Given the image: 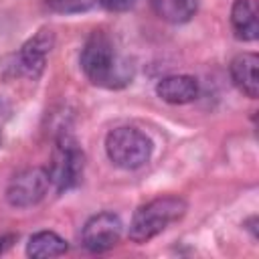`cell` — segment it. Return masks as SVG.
Listing matches in <instances>:
<instances>
[{
	"mask_svg": "<svg viewBox=\"0 0 259 259\" xmlns=\"http://www.w3.org/2000/svg\"><path fill=\"white\" fill-rule=\"evenodd\" d=\"M79 65L85 77L93 85L103 89H123L136 75L134 61L123 57L115 49L113 38L101 28L93 30L87 36L81 49Z\"/></svg>",
	"mask_w": 259,
	"mask_h": 259,
	"instance_id": "1",
	"label": "cell"
},
{
	"mask_svg": "<svg viewBox=\"0 0 259 259\" xmlns=\"http://www.w3.org/2000/svg\"><path fill=\"white\" fill-rule=\"evenodd\" d=\"M186 208H188L186 200L176 194L158 196V198L142 204L130 221V229H127L130 241H134L138 245L148 243L150 239H154L162 231H166L172 223H178L186 214Z\"/></svg>",
	"mask_w": 259,
	"mask_h": 259,
	"instance_id": "2",
	"label": "cell"
},
{
	"mask_svg": "<svg viewBox=\"0 0 259 259\" xmlns=\"http://www.w3.org/2000/svg\"><path fill=\"white\" fill-rule=\"evenodd\" d=\"M53 45H55V32L51 28H40L16 53H10L0 59V79L8 81L22 77V79L38 81L45 71L47 57Z\"/></svg>",
	"mask_w": 259,
	"mask_h": 259,
	"instance_id": "3",
	"label": "cell"
},
{
	"mask_svg": "<svg viewBox=\"0 0 259 259\" xmlns=\"http://www.w3.org/2000/svg\"><path fill=\"white\" fill-rule=\"evenodd\" d=\"M49 180L55 190L67 192L83 180L85 172V154L77 142V138L67 130L61 127L59 134L55 136V146L51 154V164H49Z\"/></svg>",
	"mask_w": 259,
	"mask_h": 259,
	"instance_id": "4",
	"label": "cell"
},
{
	"mask_svg": "<svg viewBox=\"0 0 259 259\" xmlns=\"http://www.w3.org/2000/svg\"><path fill=\"white\" fill-rule=\"evenodd\" d=\"M154 142L134 125H119L105 136V154L121 170H138L152 158Z\"/></svg>",
	"mask_w": 259,
	"mask_h": 259,
	"instance_id": "5",
	"label": "cell"
},
{
	"mask_svg": "<svg viewBox=\"0 0 259 259\" xmlns=\"http://www.w3.org/2000/svg\"><path fill=\"white\" fill-rule=\"evenodd\" d=\"M49 188L51 180L45 168H24L10 178L6 186V202L14 208H30L49 194Z\"/></svg>",
	"mask_w": 259,
	"mask_h": 259,
	"instance_id": "6",
	"label": "cell"
},
{
	"mask_svg": "<svg viewBox=\"0 0 259 259\" xmlns=\"http://www.w3.org/2000/svg\"><path fill=\"white\" fill-rule=\"evenodd\" d=\"M123 235V223L117 212L101 210L87 219L81 229V243L89 253L109 251L119 243Z\"/></svg>",
	"mask_w": 259,
	"mask_h": 259,
	"instance_id": "7",
	"label": "cell"
},
{
	"mask_svg": "<svg viewBox=\"0 0 259 259\" xmlns=\"http://www.w3.org/2000/svg\"><path fill=\"white\" fill-rule=\"evenodd\" d=\"M200 93L198 81L192 75H168L156 83V95L170 105L192 103Z\"/></svg>",
	"mask_w": 259,
	"mask_h": 259,
	"instance_id": "8",
	"label": "cell"
},
{
	"mask_svg": "<svg viewBox=\"0 0 259 259\" xmlns=\"http://www.w3.org/2000/svg\"><path fill=\"white\" fill-rule=\"evenodd\" d=\"M259 57L255 53H241L231 61V79L235 87L249 99L259 95Z\"/></svg>",
	"mask_w": 259,
	"mask_h": 259,
	"instance_id": "9",
	"label": "cell"
},
{
	"mask_svg": "<svg viewBox=\"0 0 259 259\" xmlns=\"http://www.w3.org/2000/svg\"><path fill=\"white\" fill-rule=\"evenodd\" d=\"M257 0H235L231 8V24L239 40H255L259 36Z\"/></svg>",
	"mask_w": 259,
	"mask_h": 259,
	"instance_id": "10",
	"label": "cell"
},
{
	"mask_svg": "<svg viewBox=\"0 0 259 259\" xmlns=\"http://www.w3.org/2000/svg\"><path fill=\"white\" fill-rule=\"evenodd\" d=\"M69 251V243L55 231H38L26 243V255L32 259L59 257Z\"/></svg>",
	"mask_w": 259,
	"mask_h": 259,
	"instance_id": "11",
	"label": "cell"
},
{
	"mask_svg": "<svg viewBox=\"0 0 259 259\" xmlns=\"http://www.w3.org/2000/svg\"><path fill=\"white\" fill-rule=\"evenodd\" d=\"M150 6L164 22L184 24L196 14L198 0H150Z\"/></svg>",
	"mask_w": 259,
	"mask_h": 259,
	"instance_id": "12",
	"label": "cell"
},
{
	"mask_svg": "<svg viewBox=\"0 0 259 259\" xmlns=\"http://www.w3.org/2000/svg\"><path fill=\"white\" fill-rule=\"evenodd\" d=\"M47 6L57 14H79L87 12L95 0H45Z\"/></svg>",
	"mask_w": 259,
	"mask_h": 259,
	"instance_id": "13",
	"label": "cell"
},
{
	"mask_svg": "<svg viewBox=\"0 0 259 259\" xmlns=\"http://www.w3.org/2000/svg\"><path fill=\"white\" fill-rule=\"evenodd\" d=\"M97 2L109 12H125L136 4V0H97Z\"/></svg>",
	"mask_w": 259,
	"mask_h": 259,
	"instance_id": "14",
	"label": "cell"
},
{
	"mask_svg": "<svg viewBox=\"0 0 259 259\" xmlns=\"http://www.w3.org/2000/svg\"><path fill=\"white\" fill-rule=\"evenodd\" d=\"M12 239H14V237H2V239H0V253L10 245V241H12Z\"/></svg>",
	"mask_w": 259,
	"mask_h": 259,
	"instance_id": "15",
	"label": "cell"
},
{
	"mask_svg": "<svg viewBox=\"0 0 259 259\" xmlns=\"http://www.w3.org/2000/svg\"><path fill=\"white\" fill-rule=\"evenodd\" d=\"M0 146H2V134H0Z\"/></svg>",
	"mask_w": 259,
	"mask_h": 259,
	"instance_id": "16",
	"label": "cell"
}]
</instances>
